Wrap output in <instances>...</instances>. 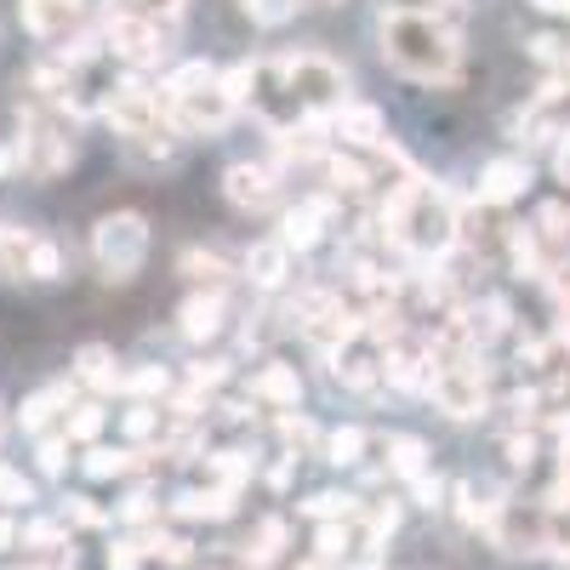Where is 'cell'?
Segmentation results:
<instances>
[{"label":"cell","instance_id":"1","mask_svg":"<svg viewBox=\"0 0 570 570\" xmlns=\"http://www.w3.org/2000/svg\"><path fill=\"white\" fill-rule=\"evenodd\" d=\"M383 234L411 257H445L462 240V223L451 212L445 188H434L428 177L411 171L389 188V200H383Z\"/></svg>","mask_w":570,"mask_h":570},{"label":"cell","instance_id":"2","mask_svg":"<svg viewBox=\"0 0 570 570\" xmlns=\"http://www.w3.org/2000/svg\"><path fill=\"white\" fill-rule=\"evenodd\" d=\"M376 40H383V63L400 69L405 80L422 86H445L462 69V40L451 23L440 18H416V12H383L376 23Z\"/></svg>","mask_w":570,"mask_h":570},{"label":"cell","instance_id":"3","mask_svg":"<svg viewBox=\"0 0 570 570\" xmlns=\"http://www.w3.org/2000/svg\"><path fill=\"white\" fill-rule=\"evenodd\" d=\"M268 69L279 75V91L292 98V109L303 120H320V115L331 120V115L348 104V69L331 63L325 52H285Z\"/></svg>","mask_w":570,"mask_h":570},{"label":"cell","instance_id":"4","mask_svg":"<svg viewBox=\"0 0 570 570\" xmlns=\"http://www.w3.org/2000/svg\"><path fill=\"white\" fill-rule=\"evenodd\" d=\"M91 263L109 285H131L149 263V217L142 212H109L91 228Z\"/></svg>","mask_w":570,"mask_h":570},{"label":"cell","instance_id":"5","mask_svg":"<svg viewBox=\"0 0 570 570\" xmlns=\"http://www.w3.org/2000/svg\"><path fill=\"white\" fill-rule=\"evenodd\" d=\"M18 155H23V171L52 183L75 166V137L63 126V109H23L18 115Z\"/></svg>","mask_w":570,"mask_h":570},{"label":"cell","instance_id":"6","mask_svg":"<svg viewBox=\"0 0 570 570\" xmlns=\"http://www.w3.org/2000/svg\"><path fill=\"white\" fill-rule=\"evenodd\" d=\"M559 513H548L542 502H502L497 519H491V537L502 553H519V559H537V553H553L559 548Z\"/></svg>","mask_w":570,"mask_h":570},{"label":"cell","instance_id":"7","mask_svg":"<svg viewBox=\"0 0 570 570\" xmlns=\"http://www.w3.org/2000/svg\"><path fill=\"white\" fill-rule=\"evenodd\" d=\"M422 394L456 422L485 416V383H480V365L473 360H428V389Z\"/></svg>","mask_w":570,"mask_h":570},{"label":"cell","instance_id":"8","mask_svg":"<svg viewBox=\"0 0 570 570\" xmlns=\"http://www.w3.org/2000/svg\"><path fill=\"white\" fill-rule=\"evenodd\" d=\"M104 115H109V126H115L120 137H142V131L171 126V120H166V104H160V91L142 80V75H126V80L109 91Z\"/></svg>","mask_w":570,"mask_h":570},{"label":"cell","instance_id":"9","mask_svg":"<svg viewBox=\"0 0 570 570\" xmlns=\"http://www.w3.org/2000/svg\"><path fill=\"white\" fill-rule=\"evenodd\" d=\"M104 46H109L120 63H131V69H160V63H166V23L109 12V23H104Z\"/></svg>","mask_w":570,"mask_h":570},{"label":"cell","instance_id":"10","mask_svg":"<svg viewBox=\"0 0 570 570\" xmlns=\"http://www.w3.org/2000/svg\"><path fill=\"white\" fill-rule=\"evenodd\" d=\"M234 115H240V104L223 91V75L212 80V86H200V91H188V98H171L166 104V120L183 131V137H206V131H223Z\"/></svg>","mask_w":570,"mask_h":570},{"label":"cell","instance_id":"11","mask_svg":"<svg viewBox=\"0 0 570 570\" xmlns=\"http://www.w3.org/2000/svg\"><path fill=\"white\" fill-rule=\"evenodd\" d=\"M223 200H228L234 212H274V200H279L274 166H263V160H234V166L223 171Z\"/></svg>","mask_w":570,"mask_h":570},{"label":"cell","instance_id":"12","mask_svg":"<svg viewBox=\"0 0 570 570\" xmlns=\"http://www.w3.org/2000/svg\"><path fill=\"white\" fill-rule=\"evenodd\" d=\"M18 18L35 40H69L86 18V0H18Z\"/></svg>","mask_w":570,"mask_h":570},{"label":"cell","instance_id":"13","mask_svg":"<svg viewBox=\"0 0 570 570\" xmlns=\"http://www.w3.org/2000/svg\"><path fill=\"white\" fill-rule=\"evenodd\" d=\"M531 188V166L525 160H485L480 166V183H473V200L480 206H513L519 195Z\"/></svg>","mask_w":570,"mask_h":570},{"label":"cell","instance_id":"14","mask_svg":"<svg viewBox=\"0 0 570 570\" xmlns=\"http://www.w3.org/2000/svg\"><path fill=\"white\" fill-rule=\"evenodd\" d=\"M325 126H331V137L354 142V149H383V142H389V120H383V109H376V104H354L348 98Z\"/></svg>","mask_w":570,"mask_h":570},{"label":"cell","instance_id":"15","mask_svg":"<svg viewBox=\"0 0 570 570\" xmlns=\"http://www.w3.org/2000/svg\"><path fill=\"white\" fill-rule=\"evenodd\" d=\"M325 223H331V200H303V206H292L279 217V234L274 240L285 246V252H314L320 240H325Z\"/></svg>","mask_w":570,"mask_h":570},{"label":"cell","instance_id":"16","mask_svg":"<svg viewBox=\"0 0 570 570\" xmlns=\"http://www.w3.org/2000/svg\"><path fill=\"white\" fill-rule=\"evenodd\" d=\"M223 325H228V303H223V292H188V297H183V308H177V331H183L188 343H212Z\"/></svg>","mask_w":570,"mask_h":570},{"label":"cell","instance_id":"17","mask_svg":"<svg viewBox=\"0 0 570 570\" xmlns=\"http://www.w3.org/2000/svg\"><path fill=\"white\" fill-rule=\"evenodd\" d=\"M252 400H257V405H274V411H297V400H303V376H297V365L268 360L263 371H252Z\"/></svg>","mask_w":570,"mask_h":570},{"label":"cell","instance_id":"18","mask_svg":"<svg viewBox=\"0 0 570 570\" xmlns=\"http://www.w3.org/2000/svg\"><path fill=\"white\" fill-rule=\"evenodd\" d=\"M75 383H86V389H98V394H126V371H120V360H115V348H104V343H86L80 354H75Z\"/></svg>","mask_w":570,"mask_h":570},{"label":"cell","instance_id":"19","mask_svg":"<svg viewBox=\"0 0 570 570\" xmlns=\"http://www.w3.org/2000/svg\"><path fill=\"white\" fill-rule=\"evenodd\" d=\"M69 405H75V376H69V383H52V389H35V394L18 405L23 434H46V428H52V416H69Z\"/></svg>","mask_w":570,"mask_h":570},{"label":"cell","instance_id":"20","mask_svg":"<svg viewBox=\"0 0 570 570\" xmlns=\"http://www.w3.org/2000/svg\"><path fill=\"white\" fill-rule=\"evenodd\" d=\"M240 268H246V279L257 285V292H279V285L292 279V252H285L279 240H257Z\"/></svg>","mask_w":570,"mask_h":570},{"label":"cell","instance_id":"21","mask_svg":"<svg viewBox=\"0 0 570 570\" xmlns=\"http://www.w3.org/2000/svg\"><path fill=\"white\" fill-rule=\"evenodd\" d=\"M86 480H131V473H142V451L137 445H91L80 456Z\"/></svg>","mask_w":570,"mask_h":570},{"label":"cell","instance_id":"22","mask_svg":"<svg viewBox=\"0 0 570 570\" xmlns=\"http://www.w3.org/2000/svg\"><path fill=\"white\" fill-rule=\"evenodd\" d=\"M104 428H109L104 400H75V405H69V416H63V434H69V445H86V451L104 440Z\"/></svg>","mask_w":570,"mask_h":570},{"label":"cell","instance_id":"23","mask_svg":"<svg viewBox=\"0 0 570 570\" xmlns=\"http://www.w3.org/2000/svg\"><path fill=\"white\" fill-rule=\"evenodd\" d=\"M234 508H240V497H234V491H217V485H206V491H183V497L171 502L177 519H228Z\"/></svg>","mask_w":570,"mask_h":570},{"label":"cell","instance_id":"24","mask_svg":"<svg viewBox=\"0 0 570 570\" xmlns=\"http://www.w3.org/2000/svg\"><path fill=\"white\" fill-rule=\"evenodd\" d=\"M177 274L195 279L200 292H223V285H228V263H223L217 252H200V246H188V252L177 257Z\"/></svg>","mask_w":570,"mask_h":570},{"label":"cell","instance_id":"25","mask_svg":"<svg viewBox=\"0 0 570 570\" xmlns=\"http://www.w3.org/2000/svg\"><path fill=\"white\" fill-rule=\"evenodd\" d=\"M389 473H394V480H422V473H428V445L416 440V434H389Z\"/></svg>","mask_w":570,"mask_h":570},{"label":"cell","instance_id":"26","mask_svg":"<svg viewBox=\"0 0 570 570\" xmlns=\"http://www.w3.org/2000/svg\"><path fill=\"white\" fill-rule=\"evenodd\" d=\"M29 246H35L29 228L0 223V279H29Z\"/></svg>","mask_w":570,"mask_h":570},{"label":"cell","instance_id":"27","mask_svg":"<svg viewBox=\"0 0 570 570\" xmlns=\"http://www.w3.org/2000/svg\"><path fill=\"white\" fill-rule=\"evenodd\" d=\"M308 519H320V525H348V513H360V497L354 491H314L308 502H297Z\"/></svg>","mask_w":570,"mask_h":570},{"label":"cell","instance_id":"28","mask_svg":"<svg viewBox=\"0 0 570 570\" xmlns=\"http://www.w3.org/2000/svg\"><path fill=\"white\" fill-rule=\"evenodd\" d=\"M206 473H212L217 491L240 497V485L252 480V456H246V451H212V456H206Z\"/></svg>","mask_w":570,"mask_h":570},{"label":"cell","instance_id":"29","mask_svg":"<svg viewBox=\"0 0 570 570\" xmlns=\"http://www.w3.org/2000/svg\"><path fill=\"white\" fill-rule=\"evenodd\" d=\"M325 171H331V188H337V195H365V188H371V166L343 155V149L325 155Z\"/></svg>","mask_w":570,"mask_h":570},{"label":"cell","instance_id":"30","mask_svg":"<svg viewBox=\"0 0 570 570\" xmlns=\"http://www.w3.org/2000/svg\"><path fill=\"white\" fill-rule=\"evenodd\" d=\"M18 542H23V548H35V553H75V548H69V525H63V519H29V525L18 531Z\"/></svg>","mask_w":570,"mask_h":570},{"label":"cell","instance_id":"31","mask_svg":"<svg viewBox=\"0 0 570 570\" xmlns=\"http://www.w3.org/2000/svg\"><path fill=\"white\" fill-rule=\"evenodd\" d=\"M400 531V502H365V553L376 559V548H383L389 537Z\"/></svg>","mask_w":570,"mask_h":570},{"label":"cell","instance_id":"32","mask_svg":"<svg viewBox=\"0 0 570 570\" xmlns=\"http://www.w3.org/2000/svg\"><path fill=\"white\" fill-rule=\"evenodd\" d=\"M365 428H331V434H325V462H337V468H354V462H365Z\"/></svg>","mask_w":570,"mask_h":570},{"label":"cell","instance_id":"33","mask_svg":"<svg viewBox=\"0 0 570 570\" xmlns=\"http://www.w3.org/2000/svg\"><path fill=\"white\" fill-rule=\"evenodd\" d=\"M166 394H171V376H166V365H137V371H126V400L155 405V400H166Z\"/></svg>","mask_w":570,"mask_h":570},{"label":"cell","instance_id":"34","mask_svg":"<svg viewBox=\"0 0 570 570\" xmlns=\"http://www.w3.org/2000/svg\"><path fill=\"white\" fill-rule=\"evenodd\" d=\"M240 553H246V564H257V570H263V564H274V559L285 553V519H263L257 537H252Z\"/></svg>","mask_w":570,"mask_h":570},{"label":"cell","instance_id":"35","mask_svg":"<svg viewBox=\"0 0 570 570\" xmlns=\"http://www.w3.org/2000/svg\"><path fill=\"white\" fill-rule=\"evenodd\" d=\"M142 542V553H149V559H166V564H188V559H195V542H188V537H177V531H149V537H137Z\"/></svg>","mask_w":570,"mask_h":570},{"label":"cell","instance_id":"36","mask_svg":"<svg viewBox=\"0 0 570 570\" xmlns=\"http://www.w3.org/2000/svg\"><path fill=\"white\" fill-rule=\"evenodd\" d=\"M29 279H40V285L63 279V246L46 240V234H35V246H29Z\"/></svg>","mask_w":570,"mask_h":570},{"label":"cell","instance_id":"37","mask_svg":"<svg viewBox=\"0 0 570 570\" xmlns=\"http://www.w3.org/2000/svg\"><path fill=\"white\" fill-rule=\"evenodd\" d=\"M337 360V383L343 389H371L383 376V360H365V354H331Z\"/></svg>","mask_w":570,"mask_h":570},{"label":"cell","instance_id":"38","mask_svg":"<svg viewBox=\"0 0 570 570\" xmlns=\"http://www.w3.org/2000/svg\"><path fill=\"white\" fill-rule=\"evenodd\" d=\"M240 7H246V18H252L257 29H279V23L297 18L303 0H240Z\"/></svg>","mask_w":570,"mask_h":570},{"label":"cell","instance_id":"39","mask_svg":"<svg viewBox=\"0 0 570 570\" xmlns=\"http://www.w3.org/2000/svg\"><path fill=\"white\" fill-rule=\"evenodd\" d=\"M23 502H35V480H29L23 468L0 462V513H7V508H23Z\"/></svg>","mask_w":570,"mask_h":570},{"label":"cell","instance_id":"40","mask_svg":"<svg viewBox=\"0 0 570 570\" xmlns=\"http://www.w3.org/2000/svg\"><path fill=\"white\" fill-rule=\"evenodd\" d=\"M508 257H513L519 274H542V246H537L531 228H508Z\"/></svg>","mask_w":570,"mask_h":570},{"label":"cell","instance_id":"41","mask_svg":"<svg viewBox=\"0 0 570 570\" xmlns=\"http://www.w3.org/2000/svg\"><path fill=\"white\" fill-rule=\"evenodd\" d=\"M279 440H285V456H297V451H308V445H325L320 428H314L308 416H292V411L279 416Z\"/></svg>","mask_w":570,"mask_h":570},{"label":"cell","instance_id":"42","mask_svg":"<svg viewBox=\"0 0 570 570\" xmlns=\"http://www.w3.org/2000/svg\"><path fill=\"white\" fill-rule=\"evenodd\" d=\"M35 468L46 473V480H58V473L69 468V434H40V445H35Z\"/></svg>","mask_w":570,"mask_h":570},{"label":"cell","instance_id":"43","mask_svg":"<svg viewBox=\"0 0 570 570\" xmlns=\"http://www.w3.org/2000/svg\"><path fill=\"white\" fill-rule=\"evenodd\" d=\"M183 7H188V0H120L115 12H126V18H149V23H177Z\"/></svg>","mask_w":570,"mask_h":570},{"label":"cell","instance_id":"44","mask_svg":"<svg viewBox=\"0 0 570 570\" xmlns=\"http://www.w3.org/2000/svg\"><path fill=\"white\" fill-rule=\"evenodd\" d=\"M63 525H80V531H104L109 525V513L98 508V502H91V497H63Z\"/></svg>","mask_w":570,"mask_h":570},{"label":"cell","instance_id":"45","mask_svg":"<svg viewBox=\"0 0 570 570\" xmlns=\"http://www.w3.org/2000/svg\"><path fill=\"white\" fill-rule=\"evenodd\" d=\"M149 434H160V405L131 400V405H126V440H131V445H142Z\"/></svg>","mask_w":570,"mask_h":570},{"label":"cell","instance_id":"46","mask_svg":"<svg viewBox=\"0 0 570 570\" xmlns=\"http://www.w3.org/2000/svg\"><path fill=\"white\" fill-rule=\"evenodd\" d=\"M348 542H354L348 525H320V531H314V559H320V564H337V559L348 553Z\"/></svg>","mask_w":570,"mask_h":570},{"label":"cell","instance_id":"47","mask_svg":"<svg viewBox=\"0 0 570 570\" xmlns=\"http://www.w3.org/2000/svg\"><path fill=\"white\" fill-rule=\"evenodd\" d=\"M120 519H126V525H155V519H160V508H155V491H131L126 502H120Z\"/></svg>","mask_w":570,"mask_h":570},{"label":"cell","instance_id":"48","mask_svg":"<svg viewBox=\"0 0 570 570\" xmlns=\"http://www.w3.org/2000/svg\"><path fill=\"white\" fill-rule=\"evenodd\" d=\"M228 383V360H195V365H188V389H223Z\"/></svg>","mask_w":570,"mask_h":570},{"label":"cell","instance_id":"49","mask_svg":"<svg viewBox=\"0 0 570 570\" xmlns=\"http://www.w3.org/2000/svg\"><path fill=\"white\" fill-rule=\"evenodd\" d=\"M142 542L137 537H120V542H109V570H142Z\"/></svg>","mask_w":570,"mask_h":570},{"label":"cell","instance_id":"50","mask_svg":"<svg viewBox=\"0 0 570 570\" xmlns=\"http://www.w3.org/2000/svg\"><path fill=\"white\" fill-rule=\"evenodd\" d=\"M542 508H548V513H564V508H570V456L559 462V473H553V485H548Z\"/></svg>","mask_w":570,"mask_h":570},{"label":"cell","instance_id":"51","mask_svg":"<svg viewBox=\"0 0 570 570\" xmlns=\"http://www.w3.org/2000/svg\"><path fill=\"white\" fill-rule=\"evenodd\" d=\"M411 497H416V508H445L440 497H445V480L440 473H422V480H411Z\"/></svg>","mask_w":570,"mask_h":570},{"label":"cell","instance_id":"52","mask_svg":"<svg viewBox=\"0 0 570 570\" xmlns=\"http://www.w3.org/2000/svg\"><path fill=\"white\" fill-rule=\"evenodd\" d=\"M508 462H513V468H531V462H537V440H531V434H513V440H508Z\"/></svg>","mask_w":570,"mask_h":570},{"label":"cell","instance_id":"53","mask_svg":"<svg viewBox=\"0 0 570 570\" xmlns=\"http://www.w3.org/2000/svg\"><path fill=\"white\" fill-rule=\"evenodd\" d=\"M12 171H23V155H18V142H0V183H7Z\"/></svg>","mask_w":570,"mask_h":570},{"label":"cell","instance_id":"54","mask_svg":"<svg viewBox=\"0 0 570 570\" xmlns=\"http://www.w3.org/2000/svg\"><path fill=\"white\" fill-rule=\"evenodd\" d=\"M7 548H18V519L0 513V553H7Z\"/></svg>","mask_w":570,"mask_h":570},{"label":"cell","instance_id":"55","mask_svg":"<svg viewBox=\"0 0 570 570\" xmlns=\"http://www.w3.org/2000/svg\"><path fill=\"white\" fill-rule=\"evenodd\" d=\"M531 52H537L542 63H553V58H559V40H553V35H537V40H531Z\"/></svg>","mask_w":570,"mask_h":570},{"label":"cell","instance_id":"56","mask_svg":"<svg viewBox=\"0 0 570 570\" xmlns=\"http://www.w3.org/2000/svg\"><path fill=\"white\" fill-rule=\"evenodd\" d=\"M553 440H559L564 456H570V416H553Z\"/></svg>","mask_w":570,"mask_h":570},{"label":"cell","instance_id":"57","mask_svg":"<svg viewBox=\"0 0 570 570\" xmlns=\"http://www.w3.org/2000/svg\"><path fill=\"white\" fill-rule=\"evenodd\" d=\"M553 343H564V348H570V308H564V314H559V325H553Z\"/></svg>","mask_w":570,"mask_h":570},{"label":"cell","instance_id":"58","mask_svg":"<svg viewBox=\"0 0 570 570\" xmlns=\"http://www.w3.org/2000/svg\"><path fill=\"white\" fill-rule=\"evenodd\" d=\"M343 570H383V559H354V564H343Z\"/></svg>","mask_w":570,"mask_h":570},{"label":"cell","instance_id":"59","mask_svg":"<svg viewBox=\"0 0 570 570\" xmlns=\"http://www.w3.org/2000/svg\"><path fill=\"white\" fill-rule=\"evenodd\" d=\"M303 7H343V0H303Z\"/></svg>","mask_w":570,"mask_h":570},{"label":"cell","instance_id":"60","mask_svg":"<svg viewBox=\"0 0 570 570\" xmlns=\"http://www.w3.org/2000/svg\"><path fill=\"white\" fill-rule=\"evenodd\" d=\"M303 570H331V564H320V559H314V564H303Z\"/></svg>","mask_w":570,"mask_h":570},{"label":"cell","instance_id":"61","mask_svg":"<svg viewBox=\"0 0 570 570\" xmlns=\"http://www.w3.org/2000/svg\"><path fill=\"white\" fill-rule=\"evenodd\" d=\"M0 428H7V416H0Z\"/></svg>","mask_w":570,"mask_h":570}]
</instances>
